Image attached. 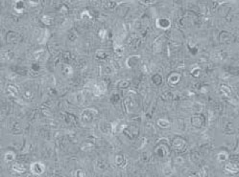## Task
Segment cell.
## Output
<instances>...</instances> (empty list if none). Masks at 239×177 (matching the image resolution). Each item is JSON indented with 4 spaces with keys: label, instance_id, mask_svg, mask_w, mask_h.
I'll list each match as a JSON object with an SVG mask.
<instances>
[{
    "label": "cell",
    "instance_id": "1",
    "mask_svg": "<svg viewBox=\"0 0 239 177\" xmlns=\"http://www.w3.org/2000/svg\"><path fill=\"white\" fill-rule=\"evenodd\" d=\"M32 170L35 173L41 174L43 173V170H44V167H43V165L41 163H35V164L32 165Z\"/></svg>",
    "mask_w": 239,
    "mask_h": 177
},
{
    "label": "cell",
    "instance_id": "2",
    "mask_svg": "<svg viewBox=\"0 0 239 177\" xmlns=\"http://www.w3.org/2000/svg\"><path fill=\"white\" fill-rule=\"evenodd\" d=\"M14 170H17V171H18V173H22V171H24L25 170V168H24V167H21L20 166V164H16V165H14V168H13Z\"/></svg>",
    "mask_w": 239,
    "mask_h": 177
}]
</instances>
